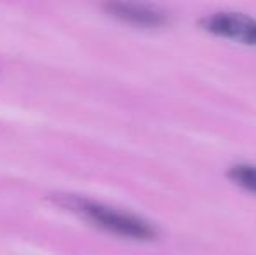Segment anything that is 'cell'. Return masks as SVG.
I'll list each match as a JSON object with an SVG mask.
<instances>
[{
    "instance_id": "cell-1",
    "label": "cell",
    "mask_w": 256,
    "mask_h": 255,
    "mask_svg": "<svg viewBox=\"0 0 256 255\" xmlns=\"http://www.w3.org/2000/svg\"><path fill=\"white\" fill-rule=\"evenodd\" d=\"M68 206L74 208L77 213L84 215L88 220L96 224L98 227L104 229L108 232H114L117 236H124V238L132 239H152L155 236L154 227L145 222L143 218L136 217V215L126 213V211L115 210V208L104 206L100 203H92V201L77 199V197H68Z\"/></svg>"
},
{
    "instance_id": "cell-2",
    "label": "cell",
    "mask_w": 256,
    "mask_h": 255,
    "mask_svg": "<svg viewBox=\"0 0 256 255\" xmlns=\"http://www.w3.org/2000/svg\"><path fill=\"white\" fill-rule=\"evenodd\" d=\"M206 32L223 39L256 46V20L240 13H216L200 21Z\"/></svg>"
},
{
    "instance_id": "cell-3",
    "label": "cell",
    "mask_w": 256,
    "mask_h": 255,
    "mask_svg": "<svg viewBox=\"0 0 256 255\" xmlns=\"http://www.w3.org/2000/svg\"><path fill=\"white\" fill-rule=\"evenodd\" d=\"M104 9L117 20L142 28H158L168 23V14L142 0H106Z\"/></svg>"
},
{
    "instance_id": "cell-4",
    "label": "cell",
    "mask_w": 256,
    "mask_h": 255,
    "mask_svg": "<svg viewBox=\"0 0 256 255\" xmlns=\"http://www.w3.org/2000/svg\"><path fill=\"white\" fill-rule=\"evenodd\" d=\"M228 177L239 187L256 194V166L253 164H237V166L230 168Z\"/></svg>"
}]
</instances>
